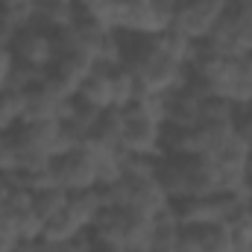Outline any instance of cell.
Segmentation results:
<instances>
[{"instance_id": "obj_31", "label": "cell", "mask_w": 252, "mask_h": 252, "mask_svg": "<svg viewBox=\"0 0 252 252\" xmlns=\"http://www.w3.org/2000/svg\"><path fill=\"white\" fill-rule=\"evenodd\" d=\"M250 182H252V158H250Z\"/></svg>"}, {"instance_id": "obj_27", "label": "cell", "mask_w": 252, "mask_h": 252, "mask_svg": "<svg viewBox=\"0 0 252 252\" xmlns=\"http://www.w3.org/2000/svg\"><path fill=\"white\" fill-rule=\"evenodd\" d=\"M167 21H170V27H173V18H176V12H179V6H182V0H150Z\"/></svg>"}, {"instance_id": "obj_25", "label": "cell", "mask_w": 252, "mask_h": 252, "mask_svg": "<svg viewBox=\"0 0 252 252\" xmlns=\"http://www.w3.org/2000/svg\"><path fill=\"white\" fill-rule=\"evenodd\" d=\"M12 70H15V56H12V50H0V94L9 91Z\"/></svg>"}, {"instance_id": "obj_21", "label": "cell", "mask_w": 252, "mask_h": 252, "mask_svg": "<svg viewBox=\"0 0 252 252\" xmlns=\"http://www.w3.org/2000/svg\"><path fill=\"white\" fill-rule=\"evenodd\" d=\"M44 79H47V70H38V67H30V64L15 62L12 79H9V91H15V94H27V91H32L35 85H41Z\"/></svg>"}, {"instance_id": "obj_13", "label": "cell", "mask_w": 252, "mask_h": 252, "mask_svg": "<svg viewBox=\"0 0 252 252\" xmlns=\"http://www.w3.org/2000/svg\"><path fill=\"white\" fill-rule=\"evenodd\" d=\"M138 97H141V85H138L135 73H132L126 64L115 67V70H112V109L124 112V109H129Z\"/></svg>"}, {"instance_id": "obj_11", "label": "cell", "mask_w": 252, "mask_h": 252, "mask_svg": "<svg viewBox=\"0 0 252 252\" xmlns=\"http://www.w3.org/2000/svg\"><path fill=\"white\" fill-rule=\"evenodd\" d=\"M103 211H106V196H103V190H100V188L82 190V193H70L67 214H70L82 229H91Z\"/></svg>"}, {"instance_id": "obj_19", "label": "cell", "mask_w": 252, "mask_h": 252, "mask_svg": "<svg viewBox=\"0 0 252 252\" xmlns=\"http://www.w3.org/2000/svg\"><path fill=\"white\" fill-rule=\"evenodd\" d=\"M67 202H70V193L64 188H59V185L32 193V208H35L44 220H53L56 214H62L64 208H67Z\"/></svg>"}, {"instance_id": "obj_14", "label": "cell", "mask_w": 252, "mask_h": 252, "mask_svg": "<svg viewBox=\"0 0 252 252\" xmlns=\"http://www.w3.org/2000/svg\"><path fill=\"white\" fill-rule=\"evenodd\" d=\"M156 44L161 47V53L164 56H170L173 62L179 64H190V59H193V53H196V41H190V38H185L179 30H164L161 35H156Z\"/></svg>"}, {"instance_id": "obj_33", "label": "cell", "mask_w": 252, "mask_h": 252, "mask_svg": "<svg viewBox=\"0 0 252 252\" xmlns=\"http://www.w3.org/2000/svg\"><path fill=\"white\" fill-rule=\"evenodd\" d=\"M250 214H252V205H250Z\"/></svg>"}, {"instance_id": "obj_30", "label": "cell", "mask_w": 252, "mask_h": 252, "mask_svg": "<svg viewBox=\"0 0 252 252\" xmlns=\"http://www.w3.org/2000/svg\"><path fill=\"white\" fill-rule=\"evenodd\" d=\"M38 6H44V3H59V0H35Z\"/></svg>"}, {"instance_id": "obj_18", "label": "cell", "mask_w": 252, "mask_h": 252, "mask_svg": "<svg viewBox=\"0 0 252 252\" xmlns=\"http://www.w3.org/2000/svg\"><path fill=\"white\" fill-rule=\"evenodd\" d=\"M132 109L138 115H144L147 121H153V124L167 126V118H170V94H141L132 103Z\"/></svg>"}, {"instance_id": "obj_23", "label": "cell", "mask_w": 252, "mask_h": 252, "mask_svg": "<svg viewBox=\"0 0 252 252\" xmlns=\"http://www.w3.org/2000/svg\"><path fill=\"white\" fill-rule=\"evenodd\" d=\"M94 250H97V238H94L91 229H82L73 241L64 244V252H94Z\"/></svg>"}, {"instance_id": "obj_8", "label": "cell", "mask_w": 252, "mask_h": 252, "mask_svg": "<svg viewBox=\"0 0 252 252\" xmlns=\"http://www.w3.org/2000/svg\"><path fill=\"white\" fill-rule=\"evenodd\" d=\"M70 100H64L62 94H56L50 88V82L44 79L41 85H35L32 91L24 94V124H41V121H64Z\"/></svg>"}, {"instance_id": "obj_10", "label": "cell", "mask_w": 252, "mask_h": 252, "mask_svg": "<svg viewBox=\"0 0 252 252\" xmlns=\"http://www.w3.org/2000/svg\"><path fill=\"white\" fill-rule=\"evenodd\" d=\"M76 100H82L85 106L97 109V112H109L112 109V70L97 67L76 91Z\"/></svg>"}, {"instance_id": "obj_9", "label": "cell", "mask_w": 252, "mask_h": 252, "mask_svg": "<svg viewBox=\"0 0 252 252\" xmlns=\"http://www.w3.org/2000/svg\"><path fill=\"white\" fill-rule=\"evenodd\" d=\"M129 179V188H132V196H129V211L135 214H144V217H156L158 211H164L173 199L167 196L164 185L158 182V173L156 176H144V179Z\"/></svg>"}, {"instance_id": "obj_3", "label": "cell", "mask_w": 252, "mask_h": 252, "mask_svg": "<svg viewBox=\"0 0 252 252\" xmlns=\"http://www.w3.org/2000/svg\"><path fill=\"white\" fill-rule=\"evenodd\" d=\"M244 208L238 196L232 193H214V196H196V199H185V202H176V211H179V220L185 229H199V226H229Z\"/></svg>"}, {"instance_id": "obj_6", "label": "cell", "mask_w": 252, "mask_h": 252, "mask_svg": "<svg viewBox=\"0 0 252 252\" xmlns=\"http://www.w3.org/2000/svg\"><path fill=\"white\" fill-rule=\"evenodd\" d=\"M12 56L15 62L30 64V67H38V70H50L59 50H56V38L53 32L41 30V27H30V30H21L12 41Z\"/></svg>"}, {"instance_id": "obj_17", "label": "cell", "mask_w": 252, "mask_h": 252, "mask_svg": "<svg viewBox=\"0 0 252 252\" xmlns=\"http://www.w3.org/2000/svg\"><path fill=\"white\" fill-rule=\"evenodd\" d=\"M24 126V94L3 91L0 94V135H9Z\"/></svg>"}, {"instance_id": "obj_29", "label": "cell", "mask_w": 252, "mask_h": 252, "mask_svg": "<svg viewBox=\"0 0 252 252\" xmlns=\"http://www.w3.org/2000/svg\"><path fill=\"white\" fill-rule=\"evenodd\" d=\"M41 252H64V247H53V244H41Z\"/></svg>"}, {"instance_id": "obj_16", "label": "cell", "mask_w": 252, "mask_h": 252, "mask_svg": "<svg viewBox=\"0 0 252 252\" xmlns=\"http://www.w3.org/2000/svg\"><path fill=\"white\" fill-rule=\"evenodd\" d=\"M82 232V226L67 214V208H64L62 214H56L53 220H47V226H44V238H41V244H53V247H64L67 241H73L76 235Z\"/></svg>"}, {"instance_id": "obj_32", "label": "cell", "mask_w": 252, "mask_h": 252, "mask_svg": "<svg viewBox=\"0 0 252 252\" xmlns=\"http://www.w3.org/2000/svg\"><path fill=\"white\" fill-rule=\"evenodd\" d=\"M0 3H9V0H0Z\"/></svg>"}, {"instance_id": "obj_12", "label": "cell", "mask_w": 252, "mask_h": 252, "mask_svg": "<svg viewBox=\"0 0 252 252\" xmlns=\"http://www.w3.org/2000/svg\"><path fill=\"white\" fill-rule=\"evenodd\" d=\"M79 21V9L73 0H59V3H44L38 6V21L35 27L47 30V32H64Z\"/></svg>"}, {"instance_id": "obj_26", "label": "cell", "mask_w": 252, "mask_h": 252, "mask_svg": "<svg viewBox=\"0 0 252 252\" xmlns=\"http://www.w3.org/2000/svg\"><path fill=\"white\" fill-rule=\"evenodd\" d=\"M18 188V182H15V176H3L0 173V214L6 211V205H9V196H12V190Z\"/></svg>"}, {"instance_id": "obj_1", "label": "cell", "mask_w": 252, "mask_h": 252, "mask_svg": "<svg viewBox=\"0 0 252 252\" xmlns=\"http://www.w3.org/2000/svg\"><path fill=\"white\" fill-rule=\"evenodd\" d=\"M158 182L164 185L173 202H185L196 196H214L220 193L217 170L205 158H176L164 156L158 164Z\"/></svg>"}, {"instance_id": "obj_22", "label": "cell", "mask_w": 252, "mask_h": 252, "mask_svg": "<svg viewBox=\"0 0 252 252\" xmlns=\"http://www.w3.org/2000/svg\"><path fill=\"white\" fill-rule=\"evenodd\" d=\"M18 170H21L18 138H15V132L0 135V173H3V176H18Z\"/></svg>"}, {"instance_id": "obj_24", "label": "cell", "mask_w": 252, "mask_h": 252, "mask_svg": "<svg viewBox=\"0 0 252 252\" xmlns=\"http://www.w3.org/2000/svg\"><path fill=\"white\" fill-rule=\"evenodd\" d=\"M15 35H18V30H15V24L9 21V15H6V9H3V3H0V50H9L12 41H15Z\"/></svg>"}, {"instance_id": "obj_15", "label": "cell", "mask_w": 252, "mask_h": 252, "mask_svg": "<svg viewBox=\"0 0 252 252\" xmlns=\"http://www.w3.org/2000/svg\"><path fill=\"white\" fill-rule=\"evenodd\" d=\"M6 214H9V211H6ZM9 217L15 220V229H18V238H21V241H27V244H41L47 220H44L32 205L24 208V211H15V214H9Z\"/></svg>"}, {"instance_id": "obj_4", "label": "cell", "mask_w": 252, "mask_h": 252, "mask_svg": "<svg viewBox=\"0 0 252 252\" xmlns=\"http://www.w3.org/2000/svg\"><path fill=\"white\" fill-rule=\"evenodd\" d=\"M229 3L232 0H182V6L173 18V30H179L190 41L202 44V41H208V35L214 32L220 18L229 12Z\"/></svg>"}, {"instance_id": "obj_7", "label": "cell", "mask_w": 252, "mask_h": 252, "mask_svg": "<svg viewBox=\"0 0 252 252\" xmlns=\"http://www.w3.org/2000/svg\"><path fill=\"white\" fill-rule=\"evenodd\" d=\"M53 170H56L59 188H64L67 193H82V190L97 188V164L82 147L62 158H53Z\"/></svg>"}, {"instance_id": "obj_20", "label": "cell", "mask_w": 252, "mask_h": 252, "mask_svg": "<svg viewBox=\"0 0 252 252\" xmlns=\"http://www.w3.org/2000/svg\"><path fill=\"white\" fill-rule=\"evenodd\" d=\"M3 9H6V15L18 32L35 27V21H38V3L35 0H9V3H3Z\"/></svg>"}, {"instance_id": "obj_28", "label": "cell", "mask_w": 252, "mask_h": 252, "mask_svg": "<svg viewBox=\"0 0 252 252\" xmlns=\"http://www.w3.org/2000/svg\"><path fill=\"white\" fill-rule=\"evenodd\" d=\"M12 252H41V244H27V241H21Z\"/></svg>"}, {"instance_id": "obj_34", "label": "cell", "mask_w": 252, "mask_h": 252, "mask_svg": "<svg viewBox=\"0 0 252 252\" xmlns=\"http://www.w3.org/2000/svg\"><path fill=\"white\" fill-rule=\"evenodd\" d=\"M250 252H252V250H250Z\"/></svg>"}, {"instance_id": "obj_5", "label": "cell", "mask_w": 252, "mask_h": 252, "mask_svg": "<svg viewBox=\"0 0 252 252\" xmlns=\"http://www.w3.org/2000/svg\"><path fill=\"white\" fill-rule=\"evenodd\" d=\"M164 129L167 126L153 124L144 115H138L132 106L124 109V135L121 150L129 156H147V158H164Z\"/></svg>"}, {"instance_id": "obj_2", "label": "cell", "mask_w": 252, "mask_h": 252, "mask_svg": "<svg viewBox=\"0 0 252 252\" xmlns=\"http://www.w3.org/2000/svg\"><path fill=\"white\" fill-rule=\"evenodd\" d=\"M205 44L229 59L252 56V0H232Z\"/></svg>"}]
</instances>
